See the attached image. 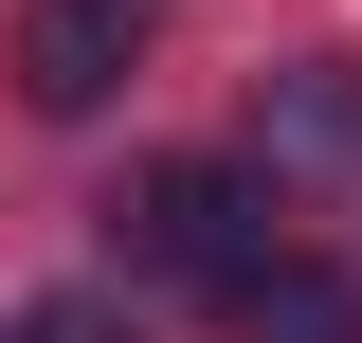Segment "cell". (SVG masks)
Returning a JSON list of instances; mask_svg holds the SVG:
<instances>
[{
  "label": "cell",
  "instance_id": "1",
  "mask_svg": "<svg viewBox=\"0 0 362 343\" xmlns=\"http://www.w3.org/2000/svg\"><path fill=\"white\" fill-rule=\"evenodd\" d=\"M109 253L163 271V289H235V271H272L290 235H272V181L254 163H145L127 199H109Z\"/></svg>",
  "mask_w": 362,
  "mask_h": 343
},
{
  "label": "cell",
  "instance_id": "2",
  "mask_svg": "<svg viewBox=\"0 0 362 343\" xmlns=\"http://www.w3.org/2000/svg\"><path fill=\"white\" fill-rule=\"evenodd\" d=\"M145 37H163V0H18L0 73H18V109H37V127H90V109L145 73Z\"/></svg>",
  "mask_w": 362,
  "mask_h": 343
},
{
  "label": "cell",
  "instance_id": "3",
  "mask_svg": "<svg viewBox=\"0 0 362 343\" xmlns=\"http://www.w3.org/2000/svg\"><path fill=\"white\" fill-rule=\"evenodd\" d=\"M218 325H235V343H362V271L272 253V271H235V289H218Z\"/></svg>",
  "mask_w": 362,
  "mask_h": 343
},
{
  "label": "cell",
  "instance_id": "4",
  "mask_svg": "<svg viewBox=\"0 0 362 343\" xmlns=\"http://www.w3.org/2000/svg\"><path fill=\"white\" fill-rule=\"evenodd\" d=\"M0 343H127V325H109V307H18Z\"/></svg>",
  "mask_w": 362,
  "mask_h": 343
}]
</instances>
